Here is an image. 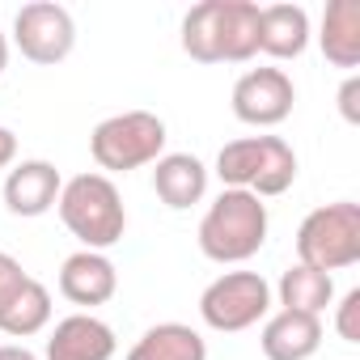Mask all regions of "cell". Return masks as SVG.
Masks as SVG:
<instances>
[{"instance_id": "obj_10", "label": "cell", "mask_w": 360, "mask_h": 360, "mask_svg": "<svg viewBox=\"0 0 360 360\" xmlns=\"http://www.w3.org/2000/svg\"><path fill=\"white\" fill-rule=\"evenodd\" d=\"M119 347L115 330L94 314H68L51 326L43 343V360H110Z\"/></svg>"}, {"instance_id": "obj_18", "label": "cell", "mask_w": 360, "mask_h": 360, "mask_svg": "<svg viewBox=\"0 0 360 360\" xmlns=\"http://www.w3.org/2000/svg\"><path fill=\"white\" fill-rule=\"evenodd\" d=\"M276 297H280V305L292 309V314H314V318H322L326 305L335 301V280H330L326 271H314V267H305V263H292V267L280 276Z\"/></svg>"}, {"instance_id": "obj_16", "label": "cell", "mask_w": 360, "mask_h": 360, "mask_svg": "<svg viewBox=\"0 0 360 360\" xmlns=\"http://www.w3.org/2000/svg\"><path fill=\"white\" fill-rule=\"evenodd\" d=\"M221 64H246L259 56V5L255 0H217Z\"/></svg>"}, {"instance_id": "obj_1", "label": "cell", "mask_w": 360, "mask_h": 360, "mask_svg": "<svg viewBox=\"0 0 360 360\" xmlns=\"http://www.w3.org/2000/svg\"><path fill=\"white\" fill-rule=\"evenodd\" d=\"M267 229H271L267 204H263L259 195H250V191H229V187H225V191L208 204V212H204L195 238H200L204 259H212V263H221V267H233V263L255 259V255L267 246Z\"/></svg>"}, {"instance_id": "obj_13", "label": "cell", "mask_w": 360, "mask_h": 360, "mask_svg": "<svg viewBox=\"0 0 360 360\" xmlns=\"http://www.w3.org/2000/svg\"><path fill=\"white\" fill-rule=\"evenodd\" d=\"M259 347H263L267 360H309V356L322 347V318H314V314H292V309L267 314V318H263Z\"/></svg>"}, {"instance_id": "obj_2", "label": "cell", "mask_w": 360, "mask_h": 360, "mask_svg": "<svg viewBox=\"0 0 360 360\" xmlns=\"http://www.w3.org/2000/svg\"><path fill=\"white\" fill-rule=\"evenodd\" d=\"M56 208H60L64 229L81 242V250H102L106 255L127 233L123 195H119V187L106 174H77V178H68L60 200H56Z\"/></svg>"}, {"instance_id": "obj_3", "label": "cell", "mask_w": 360, "mask_h": 360, "mask_svg": "<svg viewBox=\"0 0 360 360\" xmlns=\"http://www.w3.org/2000/svg\"><path fill=\"white\" fill-rule=\"evenodd\" d=\"M217 178L229 191L271 200L297 183V153L280 136H242L217 153Z\"/></svg>"}, {"instance_id": "obj_19", "label": "cell", "mask_w": 360, "mask_h": 360, "mask_svg": "<svg viewBox=\"0 0 360 360\" xmlns=\"http://www.w3.org/2000/svg\"><path fill=\"white\" fill-rule=\"evenodd\" d=\"M47 322H51V292L34 276L22 284V292L9 305H0V330L9 339H30V335L47 330Z\"/></svg>"}, {"instance_id": "obj_24", "label": "cell", "mask_w": 360, "mask_h": 360, "mask_svg": "<svg viewBox=\"0 0 360 360\" xmlns=\"http://www.w3.org/2000/svg\"><path fill=\"white\" fill-rule=\"evenodd\" d=\"M0 360H39V356L22 343H0Z\"/></svg>"}, {"instance_id": "obj_8", "label": "cell", "mask_w": 360, "mask_h": 360, "mask_svg": "<svg viewBox=\"0 0 360 360\" xmlns=\"http://www.w3.org/2000/svg\"><path fill=\"white\" fill-rule=\"evenodd\" d=\"M229 102H233V115L246 127H276L292 115L297 85L284 68H250L233 81Z\"/></svg>"}, {"instance_id": "obj_7", "label": "cell", "mask_w": 360, "mask_h": 360, "mask_svg": "<svg viewBox=\"0 0 360 360\" xmlns=\"http://www.w3.org/2000/svg\"><path fill=\"white\" fill-rule=\"evenodd\" d=\"M13 47L43 68H56L72 56L77 47V22L64 5H51V0H34V5H22L13 18Z\"/></svg>"}, {"instance_id": "obj_23", "label": "cell", "mask_w": 360, "mask_h": 360, "mask_svg": "<svg viewBox=\"0 0 360 360\" xmlns=\"http://www.w3.org/2000/svg\"><path fill=\"white\" fill-rule=\"evenodd\" d=\"M13 161H18V136L0 123V169H9Z\"/></svg>"}, {"instance_id": "obj_17", "label": "cell", "mask_w": 360, "mask_h": 360, "mask_svg": "<svg viewBox=\"0 0 360 360\" xmlns=\"http://www.w3.org/2000/svg\"><path fill=\"white\" fill-rule=\"evenodd\" d=\"M127 360H208V343L187 322H157L131 343Z\"/></svg>"}, {"instance_id": "obj_12", "label": "cell", "mask_w": 360, "mask_h": 360, "mask_svg": "<svg viewBox=\"0 0 360 360\" xmlns=\"http://www.w3.org/2000/svg\"><path fill=\"white\" fill-rule=\"evenodd\" d=\"M60 292L72 305H81V309L106 305L119 292V271H115V263L102 250H77L60 267Z\"/></svg>"}, {"instance_id": "obj_14", "label": "cell", "mask_w": 360, "mask_h": 360, "mask_svg": "<svg viewBox=\"0 0 360 360\" xmlns=\"http://www.w3.org/2000/svg\"><path fill=\"white\" fill-rule=\"evenodd\" d=\"M309 13L301 5H263L259 9V51L271 60H297L309 47Z\"/></svg>"}, {"instance_id": "obj_21", "label": "cell", "mask_w": 360, "mask_h": 360, "mask_svg": "<svg viewBox=\"0 0 360 360\" xmlns=\"http://www.w3.org/2000/svg\"><path fill=\"white\" fill-rule=\"evenodd\" d=\"M30 276H26V267L9 255V250H0V305H9L18 292H22V284H26Z\"/></svg>"}, {"instance_id": "obj_5", "label": "cell", "mask_w": 360, "mask_h": 360, "mask_svg": "<svg viewBox=\"0 0 360 360\" xmlns=\"http://www.w3.org/2000/svg\"><path fill=\"white\" fill-rule=\"evenodd\" d=\"M297 263L326 276L360 263V204L339 200L314 208L297 229Z\"/></svg>"}, {"instance_id": "obj_11", "label": "cell", "mask_w": 360, "mask_h": 360, "mask_svg": "<svg viewBox=\"0 0 360 360\" xmlns=\"http://www.w3.org/2000/svg\"><path fill=\"white\" fill-rule=\"evenodd\" d=\"M153 191L165 208L187 212L208 195V165L195 153H161L153 161Z\"/></svg>"}, {"instance_id": "obj_22", "label": "cell", "mask_w": 360, "mask_h": 360, "mask_svg": "<svg viewBox=\"0 0 360 360\" xmlns=\"http://www.w3.org/2000/svg\"><path fill=\"white\" fill-rule=\"evenodd\" d=\"M339 115L356 127L360 123V77L356 72H347V81L339 85Z\"/></svg>"}, {"instance_id": "obj_9", "label": "cell", "mask_w": 360, "mask_h": 360, "mask_svg": "<svg viewBox=\"0 0 360 360\" xmlns=\"http://www.w3.org/2000/svg\"><path fill=\"white\" fill-rule=\"evenodd\" d=\"M60 191H64L60 169L51 161H43V157H30V161H18L9 169V178H5V208L13 217L34 221V217H43V212L56 208Z\"/></svg>"}, {"instance_id": "obj_4", "label": "cell", "mask_w": 360, "mask_h": 360, "mask_svg": "<svg viewBox=\"0 0 360 360\" xmlns=\"http://www.w3.org/2000/svg\"><path fill=\"white\" fill-rule=\"evenodd\" d=\"M165 123L153 110H119L110 119H102L89 136V153L98 161V169L110 174H127L140 165H153L165 153Z\"/></svg>"}, {"instance_id": "obj_15", "label": "cell", "mask_w": 360, "mask_h": 360, "mask_svg": "<svg viewBox=\"0 0 360 360\" xmlns=\"http://www.w3.org/2000/svg\"><path fill=\"white\" fill-rule=\"evenodd\" d=\"M318 47H322L326 64L347 68V72L360 68V0H330L322 13Z\"/></svg>"}, {"instance_id": "obj_6", "label": "cell", "mask_w": 360, "mask_h": 360, "mask_svg": "<svg viewBox=\"0 0 360 360\" xmlns=\"http://www.w3.org/2000/svg\"><path fill=\"white\" fill-rule=\"evenodd\" d=\"M267 314H271V284L259 271H225L200 292V318L221 335L250 330Z\"/></svg>"}, {"instance_id": "obj_20", "label": "cell", "mask_w": 360, "mask_h": 360, "mask_svg": "<svg viewBox=\"0 0 360 360\" xmlns=\"http://www.w3.org/2000/svg\"><path fill=\"white\" fill-rule=\"evenodd\" d=\"M335 330L343 343H360V288L343 292V301L335 305Z\"/></svg>"}, {"instance_id": "obj_25", "label": "cell", "mask_w": 360, "mask_h": 360, "mask_svg": "<svg viewBox=\"0 0 360 360\" xmlns=\"http://www.w3.org/2000/svg\"><path fill=\"white\" fill-rule=\"evenodd\" d=\"M5 68H9V39L0 34V72H5Z\"/></svg>"}]
</instances>
